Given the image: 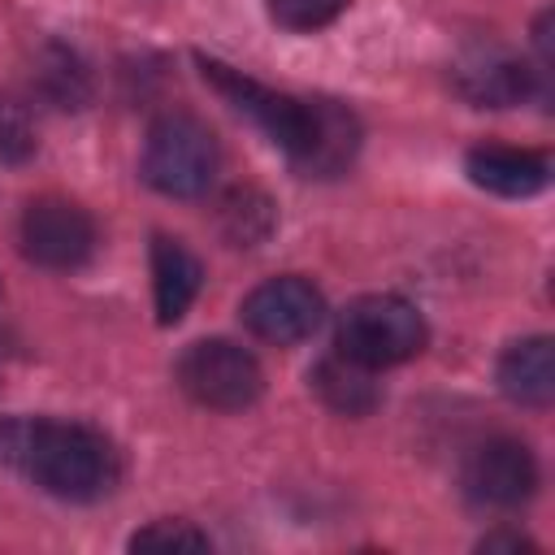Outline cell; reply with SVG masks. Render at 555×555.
Segmentation results:
<instances>
[{"label":"cell","mask_w":555,"mask_h":555,"mask_svg":"<svg viewBox=\"0 0 555 555\" xmlns=\"http://www.w3.org/2000/svg\"><path fill=\"white\" fill-rule=\"evenodd\" d=\"M0 460L69 503H91L117 481L113 442L74 421H0Z\"/></svg>","instance_id":"cell-1"},{"label":"cell","mask_w":555,"mask_h":555,"mask_svg":"<svg viewBox=\"0 0 555 555\" xmlns=\"http://www.w3.org/2000/svg\"><path fill=\"white\" fill-rule=\"evenodd\" d=\"M178 386L212 412H238L251 408L264 390V373L256 356L230 338H199L178 360Z\"/></svg>","instance_id":"cell-5"},{"label":"cell","mask_w":555,"mask_h":555,"mask_svg":"<svg viewBox=\"0 0 555 555\" xmlns=\"http://www.w3.org/2000/svg\"><path fill=\"white\" fill-rule=\"evenodd\" d=\"M542 69H529L520 56H512L507 48L499 43H477L468 48L455 65H451V78H455V91L481 108H507V104H520L533 95V82H538Z\"/></svg>","instance_id":"cell-9"},{"label":"cell","mask_w":555,"mask_h":555,"mask_svg":"<svg viewBox=\"0 0 555 555\" xmlns=\"http://www.w3.org/2000/svg\"><path fill=\"white\" fill-rule=\"evenodd\" d=\"M243 325L273 343V347H291V343H304L321 317H325V299L312 282L304 278H273V282H260L247 299H243Z\"/></svg>","instance_id":"cell-7"},{"label":"cell","mask_w":555,"mask_h":555,"mask_svg":"<svg viewBox=\"0 0 555 555\" xmlns=\"http://www.w3.org/2000/svg\"><path fill=\"white\" fill-rule=\"evenodd\" d=\"M490 546H512V551H529L533 542H529V538H520V533H494V538H481V551H490Z\"/></svg>","instance_id":"cell-19"},{"label":"cell","mask_w":555,"mask_h":555,"mask_svg":"<svg viewBox=\"0 0 555 555\" xmlns=\"http://www.w3.org/2000/svg\"><path fill=\"white\" fill-rule=\"evenodd\" d=\"M334 334H338V351L369 364V369L403 364L429 338L425 317L399 295H360V299H351L338 312Z\"/></svg>","instance_id":"cell-4"},{"label":"cell","mask_w":555,"mask_h":555,"mask_svg":"<svg viewBox=\"0 0 555 555\" xmlns=\"http://www.w3.org/2000/svg\"><path fill=\"white\" fill-rule=\"evenodd\" d=\"M204 286V264L195 260V251L169 234L152 238V295H156V321L160 325H178L186 317V308L195 304Z\"/></svg>","instance_id":"cell-11"},{"label":"cell","mask_w":555,"mask_h":555,"mask_svg":"<svg viewBox=\"0 0 555 555\" xmlns=\"http://www.w3.org/2000/svg\"><path fill=\"white\" fill-rule=\"evenodd\" d=\"M499 390L525 408H546L555 395V347L546 334L520 338L499 360Z\"/></svg>","instance_id":"cell-12"},{"label":"cell","mask_w":555,"mask_h":555,"mask_svg":"<svg viewBox=\"0 0 555 555\" xmlns=\"http://www.w3.org/2000/svg\"><path fill=\"white\" fill-rule=\"evenodd\" d=\"M221 230H225V238L234 247H256L273 230V204L260 191H251V186L230 191L221 199Z\"/></svg>","instance_id":"cell-14"},{"label":"cell","mask_w":555,"mask_h":555,"mask_svg":"<svg viewBox=\"0 0 555 555\" xmlns=\"http://www.w3.org/2000/svg\"><path fill=\"white\" fill-rule=\"evenodd\" d=\"M343 9H347V0H269L273 22L286 26V30H321Z\"/></svg>","instance_id":"cell-17"},{"label":"cell","mask_w":555,"mask_h":555,"mask_svg":"<svg viewBox=\"0 0 555 555\" xmlns=\"http://www.w3.org/2000/svg\"><path fill=\"white\" fill-rule=\"evenodd\" d=\"M17 238L26 260H35L39 269H78L95 251V221L65 195H39L26 204Z\"/></svg>","instance_id":"cell-6"},{"label":"cell","mask_w":555,"mask_h":555,"mask_svg":"<svg viewBox=\"0 0 555 555\" xmlns=\"http://www.w3.org/2000/svg\"><path fill=\"white\" fill-rule=\"evenodd\" d=\"M464 490L486 507H520L538 490V460L520 438H490L468 455Z\"/></svg>","instance_id":"cell-8"},{"label":"cell","mask_w":555,"mask_h":555,"mask_svg":"<svg viewBox=\"0 0 555 555\" xmlns=\"http://www.w3.org/2000/svg\"><path fill=\"white\" fill-rule=\"evenodd\" d=\"M39 82L61 108H78L87 100V74L65 48H48L39 61Z\"/></svg>","instance_id":"cell-15"},{"label":"cell","mask_w":555,"mask_h":555,"mask_svg":"<svg viewBox=\"0 0 555 555\" xmlns=\"http://www.w3.org/2000/svg\"><path fill=\"white\" fill-rule=\"evenodd\" d=\"M35 147V130L22 108L0 104V160H22Z\"/></svg>","instance_id":"cell-18"},{"label":"cell","mask_w":555,"mask_h":555,"mask_svg":"<svg viewBox=\"0 0 555 555\" xmlns=\"http://www.w3.org/2000/svg\"><path fill=\"white\" fill-rule=\"evenodd\" d=\"M221 173L217 134L191 113H165L152 121L143 143V178L173 199L204 195Z\"/></svg>","instance_id":"cell-2"},{"label":"cell","mask_w":555,"mask_h":555,"mask_svg":"<svg viewBox=\"0 0 555 555\" xmlns=\"http://www.w3.org/2000/svg\"><path fill=\"white\" fill-rule=\"evenodd\" d=\"M199 69L204 78L238 108L247 113L286 156L291 165H308L312 156V143H317V130H321V100H299V95H282V91H269L251 78H243L238 69L212 61V56H199Z\"/></svg>","instance_id":"cell-3"},{"label":"cell","mask_w":555,"mask_h":555,"mask_svg":"<svg viewBox=\"0 0 555 555\" xmlns=\"http://www.w3.org/2000/svg\"><path fill=\"white\" fill-rule=\"evenodd\" d=\"M464 169H468V178L481 191H494V195H507V199L538 195L551 182V160L542 152L507 147V143H481V147H473L464 156Z\"/></svg>","instance_id":"cell-10"},{"label":"cell","mask_w":555,"mask_h":555,"mask_svg":"<svg viewBox=\"0 0 555 555\" xmlns=\"http://www.w3.org/2000/svg\"><path fill=\"white\" fill-rule=\"evenodd\" d=\"M312 390L321 395L325 408L343 412V416H364L382 403V390L373 382V369L351 360V356H325L317 369H312Z\"/></svg>","instance_id":"cell-13"},{"label":"cell","mask_w":555,"mask_h":555,"mask_svg":"<svg viewBox=\"0 0 555 555\" xmlns=\"http://www.w3.org/2000/svg\"><path fill=\"white\" fill-rule=\"evenodd\" d=\"M134 551H208V533L191 529L186 520H152L130 538Z\"/></svg>","instance_id":"cell-16"}]
</instances>
